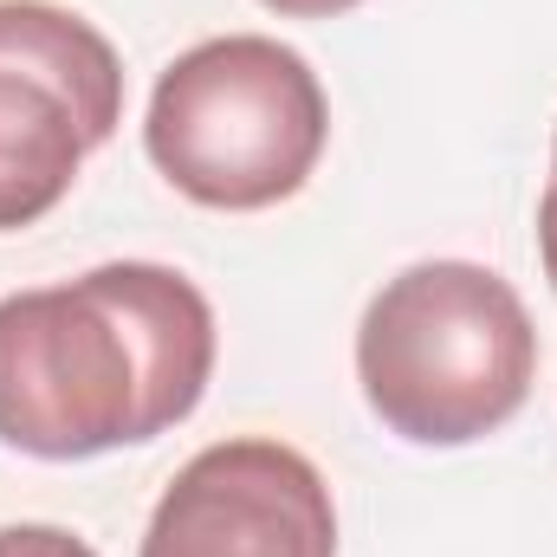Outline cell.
Returning <instances> with one entry per match:
<instances>
[{
	"mask_svg": "<svg viewBox=\"0 0 557 557\" xmlns=\"http://www.w3.org/2000/svg\"><path fill=\"white\" fill-rule=\"evenodd\" d=\"M214 305L156 260L0 298V441L33 460L143 447L201 409Z\"/></svg>",
	"mask_w": 557,
	"mask_h": 557,
	"instance_id": "1",
	"label": "cell"
},
{
	"mask_svg": "<svg viewBox=\"0 0 557 557\" xmlns=\"http://www.w3.org/2000/svg\"><path fill=\"white\" fill-rule=\"evenodd\" d=\"M539 331L512 278L473 260H421L389 278L357 324L370 416L416 447H467L525 409Z\"/></svg>",
	"mask_w": 557,
	"mask_h": 557,
	"instance_id": "2",
	"label": "cell"
},
{
	"mask_svg": "<svg viewBox=\"0 0 557 557\" xmlns=\"http://www.w3.org/2000/svg\"><path fill=\"white\" fill-rule=\"evenodd\" d=\"M331 137V104L305 52L267 33L188 46L149 91L143 149L162 182L221 214L292 201Z\"/></svg>",
	"mask_w": 557,
	"mask_h": 557,
	"instance_id": "3",
	"label": "cell"
},
{
	"mask_svg": "<svg viewBox=\"0 0 557 557\" xmlns=\"http://www.w3.org/2000/svg\"><path fill=\"white\" fill-rule=\"evenodd\" d=\"M117 124V46L52 0H0V234L46 221Z\"/></svg>",
	"mask_w": 557,
	"mask_h": 557,
	"instance_id": "4",
	"label": "cell"
},
{
	"mask_svg": "<svg viewBox=\"0 0 557 557\" xmlns=\"http://www.w3.org/2000/svg\"><path fill=\"white\" fill-rule=\"evenodd\" d=\"M137 557H337V506L298 447L234 434L169 480Z\"/></svg>",
	"mask_w": 557,
	"mask_h": 557,
	"instance_id": "5",
	"label": "cell"
},
{
	"mask_svg": "<svg viewBox=\"0 0 557 557\" xmlns=\"http://www.w3.org/2000/svg\"><path fill=\"white\" fill-rule=\"evenodd\" d=\"M0 557H98L65 525H0Z\"/></svg>",
	"mask_w": 557,
	"mask_h": 557,
	"instance_id": "6",
	"label": "cell"
},
{
	"mask_svg": "<svg viewBox=\"0 0 557 557\" xmlns=\"http://www.w3.org/2000/svg\"><path fill=\"white\" fill-rule=\"evenodd\" d=\"M539 260H545V278L557 292V162H552V182H545V201H539Z\"/></svg>",
	"mask_w": 557,
	"mask_h": 557,
	"instance_id": "7",
	"label": "cell"
},
{
	"mask_svg": "<svg viewBox=\"0 0 557 557\" xmlns=\"http://www.w3.org/2000/svg\"><path fill=\"white\" fill-rule=\"evenodd\" d=\"M260 7H273L278 20H337V13H350L363 0H260Z\"/></svg>",
	"mask_w": 557,
	"mask_h": 557,
	"instance_id": "8",
	"label": "cell"
},
{
	"mask_svg": "<svg viewBox=\"0 0 557 557\" xmlns=\"http://www.w3.org/2000/svg\"><path fill=\"white\" fill-rule=\"evenodd\" d=\"M552 149H557V137H552Z\"/></svg>",
	"mask_w": 557,
	"mask_h": 557,
	"instance_id": "9",
	"label": "cell"
}]
</instances>
